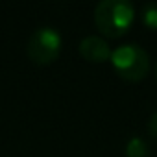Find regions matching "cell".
I'll list each match as a JSON object with an SVG mask.
<instances>
[{
	"label": "cell",
	"mask_w": 157,
	"mask_h": 157,
	"mask_svg": "<svg viewBox=\"0 0 157 157\" xmlns=\"http://www.w3.org/2000/svg\"><path fill=\"white\" fill-rule=\"evenodd\" d=\"M142 22L151 28L157 30V2H148L142 10Z\"/></svg>",
	"instance_id": "cell-6"
},
{
	"label": "cell",
	"mask_w": 157,
	"mask_h": 157,
	"mask_svg": "<svg viewBox=\"0 0 157 157\" xmlns=\"http://www.w3.org/2000/svg\"><path fill=\"white\" fill-rule=\"evenodd\" d=\"M80 54L83 59L93 61V63H102L111 59L113 50L109 48L107 41L98 35H87L80 41Z\"/></svg>",
	"instance_id": "cell-4"
},
{
	"label": "cell",
	"mask_w": 157,
	"mask_h": 157,
	"mask_svg": "<svg viewBox=\"0 0 157 157\" xmlns=\"http://www.w3.org/2000/svg\"><path fill=\"white\" fill-rule=\"evenodd\" d=\"M111 63L120 78L128 82H139L150 70V56L137 43H126L113 50Z\"/></svg>",
	"instance_id": "cell-2"
},
{
	"label": "cell",
	"mask_w": 157,
	"mask_h": 157,
	"mask_svg": "<svg viewBox=\"0 0 157 157\" xmlns=\"http://www.w3.org/2000/svg\"><path fill=\"white\" fill-rule=\"evenodd\" d=\"M61 44H63V39L56 28L41 26L30 35L26 52L33 63L48 65V63L56 61L57 56L61 54Z\"/></svg>",
	"instance_id": "cell-3"
},
{
	"label": "cell",
	"mask_w": 157,
	"mask_h": 157,
	"mask_svg": "<svg viewBox=\"0 0 157 157\" xmlns=\"http://www.w3.org/2000/svg\"><path fill=\"white\" fill-rule=\"evenodd\" d=\"M155 74H157V68H155Z\"/></svg>",
	"instance_id": "cell-8"
},
{
	"label": "cell",
	"mask_w": 157,
	"mask_h": 157,
	"mask_svg": "<svg viewBox=\"0 0 157 157\" xmlns=\"http://www.w3.org/2000/svg\"><path fill=\"white\" fill-rule=\"evenodd\" d=\"M148 131H150V135H151L153 139H157V111L151 115V118H150V122H148Z\"/></svg>",
	"instance_id": "cell-7"
},
{
	"label": "cell",
	"mask_w": 157,
	"mask_h": 157,
	"mask_svg": "<svg viewBox=\"0 0 157 157\" xmlns=\"http://www.w3.org/2000/svg\"><path fill=\"white\" fill-rule=\"evenodd\" d=\"M126 157H150L148 142L140 137H131L126 144Z\"/></svg>",
	"instance_id": "cell-5"
},
{
	"label": "cell",
	"mask_w": 157,
	"mask_h": 157,
	"mask_svg": "<svg viewBox=\"0 0 157 157\" xmlns=\"http://www.w3.org/2000/svg\"><path fill=\"white\" fill-rule=\"evenodd\" d=\"M135 19V8L129 0H102L94 8L96 28L107 37L124 35Z\"/></svg>",
	"instance_id": "cell-1"
}]
</instances>
